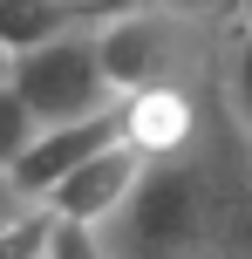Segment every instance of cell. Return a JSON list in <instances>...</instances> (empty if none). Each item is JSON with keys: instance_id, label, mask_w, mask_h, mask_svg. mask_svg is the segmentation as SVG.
Returning a JSON list of instances; mask_svg holds the SVG:
<instances>
[{"instance_id": "8", "label": "cell", "mask_w": 252, "mask_h": 259, "mask_svg": "<svg viewBox=\"0 0 252 259\" xmlns=\"http://www.w3.org/2000/svg\"><path fill=\"white\" fill-rule=\"evenodd\" d=\"M218 96L252 130V0L218 14Z\"/></svg>"}, {"instance_id": "13", "label": "cell", "mask_w": 252, "mask_h": 259, "mask_svg": "<svg viewBox=\"0 0 252 259\" xmlns=\"http://www.w3.org/2000/svg\"><path fill=\"white\" fill-rule=\"evenodd\" d=\"M7 68H14V55H7V48H0V82H7Z\"/></svg>"}, {"instance_id": "4", "label": "cell", "mask_w": 252, "mask_h": 259, "mask_svg": "<svg viewBox=\"0 0 252 259\" xmlns=\"http://www.w3.org/2000/svg\"><path fill=\"white\" fill-rule=\"evenodd\" d=\"M212 103H218V68L212 75H191V82H150V89H130L123 96V143L143 157H184L198 150L205 123H212Z\"/></svg>"}, {"instance_id": "1", "label": "cell", "mask_w": 252, "mask_h": 259, "mask_svg": "<svg viewBox=\"0 0 252 259\" xmlns=\"http://www.w3.org/2000/svg\"><path fill=\"white\" fill-rule=\"evenodd\" d=\"M103 41V68L123 96L150 89V82H191L218 68V21L184 14L171 0H123L95 27Z\"/></svg>"}, {"instance_id": "2", "label": "cell", "mask_w": 252, "mask_h": 259, "mask_svg": "<svg viewBox=\"0 0 252 259\" xmlns=\"http://www.w3.org/2000/svg\"><path fill=\"white\" fill-rule=\"evenodd\" d=\"M103 252H212V191L198 150L150 157L123 211L103 225Z\"/></svg>"}, {"instance_id": "6", "label": "cell", "mask_w": 252, "mask_h": 259, "mask_svg": "<svg viewBox=\"0 0 252 259\" xmlns=\"http://www.w3.org/2000/svg\"><path fill=\"white\" fill-rule=\"evenodd\" d=\"M116 137H123V109H95V116H75V123H48V130L21 150L14 178H21L27 198H41L55 178H68L82 157H95L103 143H116Z\"/></svg>"}, {"instance_id": "11", "label": "cell", "mask_w": 252, "mask_h": 259, "mask_svg": "<svg viewBox=\"0 0 252 259\" xmlns=\"http://www.w3.org/2000/svg\"><path fill=\"white\" fill-rule=\"evenodd\" d=\"M171 7H184V14H205V21H218L225 7H239V0H171Z\"/></svg>"}, {"instance_id": "7", "label": "cell", "mask_w": 252, "mask_h": 259, "mask_svg": "<svg viewBox=\"0 0 252 259\" xmlns=\"http://www.w3.org/2000/svg\"><path fill=\"white\" fill-rule=\"evenodd\" d=\"M95 21H103V7H82V0H0V48L21 55V48H41V41L95 27Z\"/></svg>"}, {"instance_id": "10", "label": "cell", "mask_w": 252, "mask_h": 259, "mask_svg": "<svg viewBox=\"0 0 252 259\" xmlns=\"http://www.w3.org/2000/svg\"><path fill=\"white\" fill-rule=\"evenodd\" d=\"M27 211V191H21V178H14V170H0V225L7 219H21Z\"/></svg>"}, {"instance_id": "9", "label": "cell", "mask_w": 252, "mask_h": 259, "mask_svg": "<svg viewBox=\"0 0 252 259\" xmlns=\"http://www.w3.org/2000/svg\"><path fill=\"white\" fill-rule=\"evenodd\" d=\"M41 137V123H34V109L21 103V89L14 82H0V170H14L21 164V150Z\"/></svg>"}, {"instance_id": "5", "label": "cell", "mask_w": 252, "mask_h": 259, "mask_svg": "<svg viewBox=\"0 0 252 259\" xmlns=\"http://www.w3.org/2000/svg\"><path fill=\"white\" fill-rule=\"evenodd\" d=\"M143 164H150V157H143V150H130V143L116 137V143H103L95 157H82V164L68 170V178H55L41 198H48L55 211H68V219H89L95 232H103V225L123 211V198L136 191Z\"/></svg>"}, {"instance_id": "3", "label": "cell", "mask_w": 252, "mask_h": 259, "mask_svg": "<svg viewBox=\"0 0 252 259\" xmlns=\"http://www.w3.org/2000/svg\"><path fill=\"white\" fill-rule=\"evenodd\" d=\"M103 27V21H95ZM95 27H75V34H55L41 48H21L7 68V82L21 89V103L34 109V123H75V116H95V109H116L123 89L109 82L103 68V41Z\"/></svg>"}, {"instance_id": "12", "label": "cell", "mask_w": 252, "mask_h": 259, "mask_svg": "<svg viewBox=\"0 0 252 259\" xmlns=\"http://www.w3.org/2000/svg\"><path fill=\"white\" fill-rule=\"evenodd\" d=\"M82 7H103V14H116V7H123V0H82Z\"/></svg>"}]
</instances>
